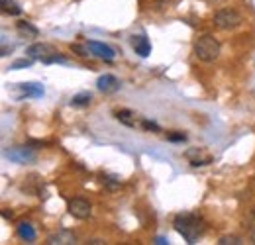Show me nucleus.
I'll use <instances>...</instances> for the list:
<instances>
[{
    "label": "nucleus",
    "instance_id": "nucleus-19",
    "mask_svg": "<svg viewBox=\"0 0 255 245\" xmlns=\"http://www.w3.org/2000/svg\"><path fill=\"white\" fill-rule=\"evenodd\" d=\"M33 59L32 57H28V59H18V61H14L10 65V69L12 71H20V69H28V67H32Z\"/></svg>",
    "mask_w": 255,
    "mask_h": 245
},
{
    "label": "nucleus",
    "instance_id": "nucleus-22",
    "mask_svg": "<svg viewBox=\"0 0 255 245\" xmlns=\"http://www.w3.org/2000/svg\"><path fill=\"white\" fill-rule=\"evenodd\" d=\"M141 127H143L145 131H153V133H159L161 131L159 125L155 122H151V120H141Z\"/></svg>",
    "mask_w": 255,
    "mask_h": 245
},
{
    "label": "nucleus",
    "instance_id": "nucleus-10",
    "mask_svg": "<svg viewBox=\"0 0 255 245\" xmlns=\"http://www.w3.org/2000/svg\"><path fill=\"white\" fill-rule=\"evenodd\" d=\"M96 87L100 92H116L120 89V81L114 75H102V77H98Z\"/></svg>",
    "mask_w": 255,
    "mask_h": 245
},
{
    "label": "nucleus",
    "instance_id": "nucleus-3",
    "mask_svg": "<svg viewBox=\"0 0 255 245\" xmlns=\"http://www.w3.org/2000/svg\"><path fill=\"white\" fill-rule=\"evenodd\" d=\"M242 22H244L242 14L232 8H224L214 14V26L220 30H236L238 26H242Z\"/></svg>",
    "mask_w": 255,
    "mask_h": 245
},
{
    "label": "nucleus",
    "instance_id": "nucleus-2",
    "mask_svg": "<svg viewBox=\"0 0 255 245\" xmlns=\"http://www.w3.org/2000/svg\"><path fill=\"white\" fill-rule=\"evenodd\" d=\"M220 49H222V47H220V41H218L214 35H210V33L200 35V37L194 41V47H192L194 55L204 63L216 61V59L220 57Z\"/></svg>",
    "mask_w": 255,
    "mask_h": 245
},
{
    "label": "nucleus",
    "instance_id": "nucleus-21",
    "mask_svg": "<svg viewBox=\"0 0 255 245\" xmlns=\"http://www.w3.org/2000/svg\"><path fill=\"white\" fill-rule=\"evenodd\" d=\"M73 51H77V55H81V57H89V55H93V51H91L89 45H79V43H75V45H73Z\"/></svg>",
    "mask_w": 255,
    "mask_h": 245
},
{
    "label": "nucleus",
    "instance_id": "nucleus-18",
    "mask_svg": "<svg viewBox=\"0 0 255 245\" xmlns=\"http://www.w3.org/2000/svg\"><path fill=\"white\" fill-rule=\"evenodd\" d=\"M194 153H198V149H191V151H187V157H192ZM212 159L210 157H206V159H191V165L192 167H202V165H208Z\"/></svg>",
    "mask_w": 255,
    "mask_h": 245
},
{
    "label": "nucleus",
    "instance_id": "nucleus-20",
    "mask_svg": "<svg viewBox=\"0 0 255 245\" xmlns=\"http://www.w3.org/2000/svg\"><path fill=\"white\" fill-rule=\"evenodd\" d=\"M218 244L220 245H242L244 244V240L238 238V236H224V238H220Z\"/></svg>",
    "mask_w": 255,
    "mask_h": 245
},
{
    "label": "nucleus",
    "instance_id": "nucleus-8",
    "mask_svg": "<svg viewBox=\"0 0 255 245\" xmlns=\"http://www.w3.org/2000/svg\"><path fill=\"white\" fill-rule=\"evenodd\" d=\"M43 87L39 83H20L18 85V98H39L43 96Z\"/></svg>",
    "mask_w": 255,
    "mask_h": 245
},
{
    "label": "nucleus",
    "instance_id": "nucleus-25",
    "mask_svg": "<svg viewBox=\"0 0 255 245\" xmlns=\"http://www.w3.org/2000/svg\"><path fill=\"white\" fill-rule=\"evenodd\" d=\"M155 244H157V245H165V244H167V240H165V238H157V240H155Z\"/></svg>",
    "mask_w": 255,
    "mask_h": 245
},
{
    "label": "nucleus",
    "instance_id": "nucleus-5",
    "mask_svg": "<svg viewBox=\"0 0 255 245\" xmlns=\"http://www.w3.org/2000/svg\"><path fill=\"white\" fill-rule=\"evenodd\" d=\"M6 157H8L10 161H14V163H20V165L35 161V153H33L30 147H24V145H16V147H10V149L6 151Z\"/></svg>",
    "mask_w": 255,
    "mask_h": 245
},
{
    "label": "nucleus",
    "instance_id": "nucleus-13",
    "mask_svg": "<svg viewBox=\"0 0 255 245\" xmlns=\"http://www.w3.org/2000/svg\"><path fill=\"white\" fill-rule=\"evenodd\" d=\"M18 236H20V240H24L28 244L35 242V230H33V226L30 222H20L18 224Z\"/></svg>",
    "mask_w": 255,
    "mask_h": 245
},
{
    "label": "nucleus",
    "instance_id": "nucleus-9",
    "mask_svg": "<svg viewBox=\"0 0 255 245\" xmlns=\"http://www.w3.org/2000/svg\"><path fill=\"white\" fill-rule=\"evenodd\" d=\"M131 47L139 57H147L151 53V43L147 39V35L139 33V35H131Z\"/></svg>",
    "mask_w": 255,
    "mask_h": 245
},
{
    "label": "nucleus",
    "instance_id": "nucleus-14",
    "mask_svg": "<svg viewBox=\"0 0 255 245\" xmlns=\"http://www.w3.org/2000/svg\"><path fill=\"white\" fill-rule=\"evenodd\" d=\"M116 120L120 123H124V125H128V127H135V123H137L135 112H131V110H128V108H122V110L116 112Z\"/></svg>",
    "mask_w": 255,
    "mask_h": 245
},
{
    "label": "nucleus",
    "instance_id": "nucleus-24",
    "mask_svg": "<svg viewBox=\"0 0 255 245\" xmlns=\"http://www.w3.org/2000/svg\"><path fill=\"white\" fill-rule=\"evenodd\" d=\"M167 139H169V141L179 143V141H185V139H187V135H185L183 131H177V133H169V135H167Z\"/></svg>",
    "mask_w": 255,
    "mask_h": 245
},
{
    "label": "nucleus",
    "instance_id": "nucleus-7",
    "mask_svg": "<svg viewBox=\"0 0 255 245\" xmlns=\"http://www.w3.org/2000/svg\"><path fill=\"white\" fill-rule=\"evenodd\" d=\"M53 53H57V49L53 45H49V43H33V45L28 47V57L39 59V61H43L45 57H49Z\"/></svg>",
    "mask_w": 255,
    "mask_h": 245
},
{
    "label": "nucleus",
    "instance_id": "nucleus-16",
    "mask_svg": "<svg viewBox=\"0 0 255 245\" xmlns=\"http://www.w3.org/2000/svg\"><path fill=\"white\" fill-rule=\"evenodd\" d=\"M0 4H2V12L10 14V16H20V14H22V8H20L14 0H2Z\"/></svg>",
    "mask_w": 255,
    "mask_h": 245
},
{
    "label": "nucleus",
    "instance_id": "nucleus-6",
    "mask_svg": "<svg viewBox=\"0 0 255 245\" xmlns=\"http://www.w3.org/2000/svg\"><path fill=\"white\" fill-rule=\"evenodd\" d=\"M87 45L91 47L93 55L100 57V59H104V61H114V57H116V51H114V49H112L110 45L102 43V41H96V39H89V41H87Z\"/></svg>",
    "mask_w": 255,
    "mask_h": 245
},
{
    "label": "nucleus",
    "instance_id": "nucleus-17",
    "mask_svg": "<svg viewBox=\"0 0 255 245\" xmlns=\"http://www.w3.org/2000/svg\"><path fill=\"white\" fill-rule=\"evenodd\" d=\"M102 183L106 184V188H108V190H116V188L120 186V179L110 177V175H102Z\"/></svg>",
    "mask_w": 255,
    "mask_h": 245
},
{
    "label": "nucleus",
    "instance_id": "nucleus-4",
    "mask_svg": "<svg viewBox=\"0 0 255 245\" xmlns=\"http://www.w3.org/2000/svg\"><path fill=\"white\" fill-rule=\"evenodd\" d=\"M67 210H69V214L73 216V218H77V220H87L91 216V212H93V206L85 198H73V200H69Z\"/></svg>",
    "mask_w": 255,
    "mask_h": 245
},
{
    "label": "nucleus",
    "instance_id": "nucleus-12",
    "mask_svg": "<svg viewBox=\"0 0 255 245\" xmlns=\"http://www.w3.org/2000/svg\"><path fill=\"white\" fill-rule=\"evenodd\" d=\"M16 31L20 33V37H28V39H33V37H37V35H39V30H37L33 24L24 22V20L16 24Z\"/></svg>",
    "mask_w": 255,
    "mask_h": 245
},
{
    "label": "nucleus",
    "instance_id": "nucleus-23",
    "mask_svg": "<svg viewBox=\"0 0 255 245\" xmlns=\"http://www.w3.org/2000/svg\"><path fill=\"white\" fill-rule=\"evenodd\" d=\"M41 63H45V65H51V63H67L63 55H59V51L57 53H53V55H49V57H45Z\"/></svg>",
    "mask_w": 255,
    "mask_h": 245
},
{
    "label": "nucleus",
    "instance_id": "nucleus-15",
    "mask_svg": "<svg viewBox=\"0 0 255 245\" xmlns=\"http://www.w3.org/2000/svg\"><path fill=\"white\" fill-rule=\"evenodd\" d=\"M91 100H93V94H91V92H79V94L73 96L71 106H79V108H83V106H89Z\"/></svg>",
    "mask_w": 255,
    "mask_h": 245
},
{
    "label": "nucleus",
    "instance_id": "nucleus-11",
    "mask_svg": "<svg viewBox=\"0 0 255 245\" xmlns=\"http://www.w3.org/2000/svg\"><path fill=\"white\" fill-rule=\"evenodd\" d=\"M47 244L49 245H71L75 244V234L69 232V230H59L55 234H51L47 238Z\"/></svg>",
    "mask_w": 255,
    "mask_h": 245
},
{
    "label": "nucleus",
    "instance_id": "nucleus-1",
    "mask_svg": "<svg viewBox=\"0 0 255 245\" xmlns=\"http://www.w3.org/2000/svg\"><path fill=\"white\" fill-rule=\"evenodd\" d=\"M173 226L189 244H194L206 230V222L198 214H192V212L177 214L175 220H173Z\"/></svg>",
    "mask_w": 255,
    "mask_h": 245
}]
</instances>
